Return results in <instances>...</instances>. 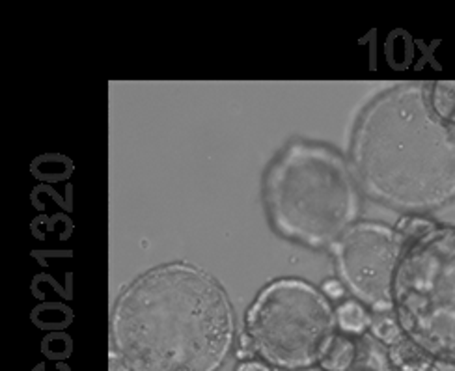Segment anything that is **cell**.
<instances>
[{
    "label": "cell",
    "instance_id": "1",
    "mask_svg": "<svg viewBox=\"0 0 455 371\" xmlns=\"http://www.w3.org/2000/svg\"><path fill=\"white\" fill-rule=\"evenodd\" d=\"M110 338L131 371H219L235 341V316L213 276L168 263L118 295Z\"/></svg>",
    "mask_w": 455,
    "mask_h": 371
},
{
    "label": "cell",
    "instance_id": "2",
    "mask_svg": "<svg viewBox=\"0 0 455 371\" xmlns=\"http://www.w3.org/2000/svg\"><path fill=\"white\" fill-rule=\"evenodd\" d=\"M349 166L368 198L420 215L455 201V125L435 114L429 84L399 82L356 118Z\"/></svg>",
    "mask_w": 455,
    "mask_h": 371
},
{
    "label": "cell",
    "instance_id": "3",
    "mask_svg": "<svg viewBox=\"0 0 455 371\" xmlns=\"http://www.w3.org/2000/svg\"><path fill=\"white\" fill-rule=\"evenodd\" d=\"M263 203L278 235L321 250L358 222L362 196L338 151L319 142L291 140L267 168Z\"/></svg>",
    "mask_w": 455,
    "mask_h": 371
},
{
    "label": "cell",
    "instance_id": "4",
    "mask_svg": "<svg viewBox=\"0 0 455 371\" xmlns=\"http://www.w3.org/2000/svg\"><path fill=\"white\" fill-rule=\"evenodd\" d=\"M392 299L407 340L455 366V226H435L407 246Z\"/></svg>",
    "mask_w": 455,
    "mask_h": 371
},
{
    "label": "cell",
    "instance_id": "5",
    "mask_svg": "<svg viewBox=\"0 0 455 371\" xmlns=\"http://www.w3.org/2000/svg\"><path fill=\"white\" fill-rule=\"evenodd\" d=\"M256 353L278 369L317 366L338 334L336 308L302 278H278L256 295L245 317Z\"/></svg>",
    "mask_w": 455,
    "mask_h": 371
},
{
    "label": "cell",
    "instance_id": "6",
    "mask_svg": "<svg viewBox=\"0 0 455 371\" xmlns=\"http://www.w3.org/2000/svg\"><path fill=\"white\" fill-rule=\"evenodd\" d=\"M338 280L371 313H392V286L405 254L395 228L358 220L329 248Z\"/></svg>",
    "mask_w": 455,
    "mask_h": 371
},
{
    "label": "cell",
    "instance_id": "7",
    "mask_svg": "<svg viewBox=\"0 0 455 371\" xmlns=\"http://www.w3.org/2000/svg\"><path fill=\"white\" fill-rule=\"evenodd\" d=\"M388 360L394 371H439L433 358L407 338L388 347Z\"/></svg>",
    "mask_w": 455,
    "mask_h": 371
},
{
    "label": "cell",
    "instance_id": "8",
    "mask_svg": "<svg viewBox=\"0 0 455 371\" xmlns=\"http://www.w3.org/2000/svg\"><path fill=\"white\" fill-rule=\"evenodd\" d=\"M336 321H338V328L341 330V334L349 338L364 336L366 330L371 328L373 313L362 302L351 299V301H343L336 308Z\"/></svg>",
    "mask_w": 455,
    "mask_h": 371
},
{
    "label": "cell",
    "instance_id": "9",
    "mask_svg": "<svg viewBox=\"0 0 455 371\" xmlns=\"http://www.w3.org/2000/svg\"><path fill=\"white\" fill-rule=\"evenodd\" d=\"M358 358V343L345 334H336L317 366L323 371H351Z\"/></svg>",
    "mask_w": 455,
    "mask_h": 371
},
{
    "label": "cell",
    "instance_id": "10",
    "mask_svg": "<svg viewBox=\"0 0 455 371\" xmlns=\"http://www.w3.org/2000/svg\"><path fill=\"white\" fill-rule=\"evenodd\" d=\"M429 99L435 114L455 125V81H436L429 84Z\"/></svg>",
    "mask_w": 455,
    "mask_h": 371
},
{
    "label": "cell",
    "instance_id": "11",
    "mask_svg": "<svg viewBox=\"0 0 455 371\" xmlns=\"http://www.w3.org/2000/svg\"><path fill=\"white\" fill-rule=\"evenodd\" d=\"M388 353H385L375 341H362L358 345V358L351 371H390Z\"/></svg>",
    "mask_w": 455,
    "mask_h": 371
},
{
    "label": "cell",
    "instance_id": "12",
    "mask_svg": "<svg viewBox=\"0 0 455 371\" xmlns=\"http://www.w3.org/2000/svg\"><path fill=\"white\" fill-rule=\"evenodd\" d=\"M370 330L377 341H380V343H385L388 347L399 343L405 338L394 311L392 313H373V321H371Z\"/></svg>",
    "mask_w": 455,
    "mask_h": 371
},
{
    "label": "cell",
    "instance_id": "13",
    "mask_svg": "<svg viewBox=\"0 0 455 371\" xmlns=\"http://www.w3.org/2000/svg\"><path fill=\"white\" fill-rule=\"evenodd\" d=\"M436 224L429 218H425V216L420 215H407L403 216L399 222H397V226H395V231L399 233L401 241L405 245V250L407 246H410L412 243H416L420 237H424L425 233H429Z\"/></svg>",
    "mask_w": 455,
    "mask_h": 371
},
{
    "label": "cell",
    "instance_id": "14",
    "mask_svg": "<svg viewBox=\"0 0 455 371\" xmlns=\"http://www.w3.org/2000/svg\"><path fill=\"white\" fill-rule=\"evenodd\" d=\"M345 291H347L345 286H343L340 280H326L325 284H323V293L329 296L330 301L341 299V296L345 295Z\"/></svg>",
    "mask_w": 455,
    "mask_h": 371
},
{
    "label": "cell",
    "instance_id": "15",
    "mask_svg": "<svg viewBox=\"0 0 455 371\" xmlns=\"http://www.w3.org/2000/svg\"><path fill=\"white\" fill-rule=\"evenodd\" d=\"M256 353V347L254 343H252L250 336L246 334V332H243L239 338V351H237V356L239 358H245V360H250V356Z\"/></svg>",
    "mask_w": 455,
    "mask_h": 371
},
{
    "label": "cell",
    "instance_id": "16",
    "mask_svg": "<svg viewBox=\"0 0 455 371\" xmlns=\"http://www.w3.org/2000/svg\"><path fill=\"white\" fill-rule=\"evenodd\" d=\"M235 371H272V369H270V366L265 360H256V358H250V360L239 362Z\"/></svg>",
    "mask_w": 455,
    "mask_h": 371
},
{
    "label": "cell",
    "instance_id": "17",
    "mask_svg": "<svg viewBox=\"0 0 455 371\" xmlns=\"http://www.w3.org/2000/svg\"><path fill=\"white\" fill-rule=\"evenodd\" d=\"M110 371H131L129 367H127L125 360H123L114 349L110 353Z\"/></svg>",
    "mask_w": 455,
    "mask_h": 371
}]
</instances>
